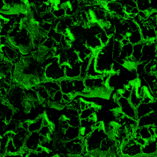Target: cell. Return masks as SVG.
<instances>
[{
    "mask_svg": "<svg viewBox=\"0 0 157 157\" xmlns=\"http://www.w3.org/2000/svg\"><path fill=\"white\" fill-rule=\"evenodd\" d=\"M41 18L43 20V21L51 23H52L56 20V18L54 17L53 15L51 12H47L44 13L41 16Z\"/></svg>",
    "mask_w": 157,
    "mask_h": 157,
    "instance_id": "cell-43",
    "label": "cell"
},
{
    "mask_svg": "<svg viewBox=\"0 0 157 157\" xmlns=\"http://www.w3.org/2000/svg\"><path fill=\"white\" fill-rule=\"evenodd\" d=\"M40 83L47 90L51 97L55 94V92H56L58 90H60L59 82L58 81L46 80Z\"/></svg>",
    "mask_w": 157,
    "mask_h": 157,
    "instance_id": "cell-25",
    "label": "cell"
},
{
    "mask_svg": "<svg viewBox=\"0 0 157 157\" xmlns=\"http://www.w3.org/2000/svg\"><path fill=\"white\" fill-rule=\"evenodd\" d=\"M132 136H140L146 141L153 139L148 126H137L134 131Z\"/></svg>",
    "mask_w": 157,
    "mask_h": 157,
    "instance_id": "cell-27",
    "label": "cell"
},
{
    "mask_svg": "<svg viewBox=\"0 0 157 157\" xmlns=\"http://www.w3.org/2000/svg\"><path fill=\"white\" fill-rule=\"evenodd\" d=\"M57 45L58 44L53 39L47 37L41 47L45 50H53L56 47Z\"/></svg>",
    "mask_w": 157,
    "mask_h": 157,
    "instance_id": "cell-37",
    "label": "cell"
},
{
    "mask_svg": "<svg viewBox=\"0 0 157 157\" xmlns=\"http://www.w3.org/2000/svg\"><path fill=\"white\" fill-rule=\"evenodd\" d=\"M91 57L92 56H88L86 59H85L83 61H81L80 78H82V79H84L86 77V72H87L88 67L89 66Z\"/></svg>",
    "mask_w": 157,
    "mask_h": 157,
    "instance_id": "cell-34",
    "label": "cell"
},
{
    "mask_svg": "<svg viewBox=\"0 0 157 157\" xmlns=\"http://www.w3.org/2000/svg\"><path fill=\"white\" fill-rule=\"evenodd\" d=\"M119 3L121 4V5L124 7H131V8H134L136 7V1L134 0H121L118 1Z\"/></svg>",
    "mask_w": 157,
    "mask_h": 157,
    "instance_id": "cell-42",
    "label": "cell"
},
{
    "mask_svg": "<svg viewBox=\"0 0 157 157\" xmlns=\"http://www.w3.org/2000/svg\"><path fill=\"white\" fill-rule=\"evenodd\" d=\"M144 42L156 40V29L145 25L144 23L139 25Z\"/></svg>",
    "mask_w": 157,
    "mask_h": 157,
    "instance_id": "cell-14",
    "label": "cell"
},
{
    "mask_svg": "<svg viewBox=\"0 0 157 157\" xmlns=\"http://www.w3.org/2000/svg\"><path fill=\"white\" fill-rule=\"evenodd\" d=\"M91 34H88L87 39H86L85 44L87 47L91 48L94 52V54H96L99 49H101L102 47L98 37L96 35L93 34L91 33H90Z\"/></svg>",
    "mask_w": 157,
    "mask_h": 157,
    "instance_id": "cell-21",
    "label": "cell"
},
{
    "mask_svg": "<svg viewBox=\"0 0 157 157\" xmlns=\"http://www.w3.org/2000/svg\"><path fill=\"white\" fill-rule=\"evenodd\" d=\"M117 102L119 105V110L125 116L135 120H137L136 112V108L131 104L128 99H126L121 96L117 101Z\"/></svg>",
    "mask_w": 157,
    "mask_h": 157,
    "instance_id": "cell-12",
    "label": "cell"
},
{
    "mask_svg": "<svg viewBox=\"0 0 157 157\" xmlns=\"http://www.w3.org/2000/svg\"><path fill=\"white\" fill-rule=\"evenodd\" d=\"M63 34L57 32L55 29L52 28L48 33L47 37L53 39L57 44H59L63 37Z\"/></svg>",
    "mask_w": 157,
    "mask_h": 157,
    "instance_id": "cell-36",
    "label": "cell"
},
{
    "mask_svg": "<svg viewBox=\"0 0 157 157\" xmlns=\"http://www.w3.org/2000/svg\"><path fill=\"white\" fill-rule=\"evenodd\" d=\"M103 126L94 128L93 131L84 139L85 145L89 153L98 151L102 140L107 136L104 131Z\"/></svg>",
    "mask_w": 157,
    "mask_h": 157,
    "instance_id": "cell-4",
    "label": "cell"
},
{
    "mask_svg": "<svg viewBox=\"0 0 157 157\" xmlns=\"http://www.w3.org/2000/svg\"><path fill=\"white\" fill-rule=\"evenodd\" d=\"M29 133V132L28 130L23 128L21 126L18 127L15 131V136L12 140L20 151L25 147V142Z\"/></svg>",
    "mask_w": 157,
    "mask_h": 157,
    "instance_id": "cell-13",
    "label": "cell"
},
{
    "mask_svg": "<svg viewBox=\"0 0 157 157\" xmlns=\"http://www.w3.org/2000/svg\"><path fill=\"white\" fill-rule=\"evenodd\" d=\"M31 88L36 91L40 102L45 105H51V96H50L47 90L41 83L34 85Z\"/></svg>",
    "mask_w": 157,
    "mask_h": 157,
    "instance_id": "cell-15",
    "label": "cell"
},
{
    "mask_svg": "<svg viewBox=\"0 0 157 157\" xmlns=\"http://www.w3.org/2000/svg\"><path fill=\"white\" fill-rule=\"evenodd\" d=\"M97 36L98 37L102 46H104L106 44H107L110 39V37L104 31H102L99 34H98Z\"/></svg>",
    "mask_w": 157,
    "mask_h": 157,
    "instance_id": "cell-40",
    "label": "cell"
},
{
    "mask_svg": "<svg viewBox=\"0 0 157 157\" xmlns=\"http://www.w3.org/2000/svg\"><path fill=\"white\" fill-rule=\"evenodd\" d=\"M9 43L18 48L22 54L29 53L34 47L33 44V35L25 26L12 39H9Z\"/></svg>",
    "mask_w": 157,
    "mask_h": 157,
    "instance_id": "cell-2",
    "label": "cell"
},
{
    "mask_svg": "<svg viewBox=\"0 0 157 157\" xmlns=\"http://www.w3.org/2000/svg\"><path fill=\"white\" fill-rule=\"evenodd\" d=\"M74 97V96L72 94L63 93V100L67 104H68L69 102H71V101L73 99Z\"/></svg>",
    "mask_w": 157,
    "mask_h": 157,
    "instance_id": "cell-46",
    "label": "cell"
},
{
    "mask_svg": "<svg viewBox=\"0 0 157 157\" xmlns=\"http://www.w3.org/2000/svg\"><path fill=\"white\" fill-rule=\"evenodd\" d=\"M156 112H151L137 119V126H149L151 125H156Z\"/></svg>",
    "mask_w": 157,
    "mask_h": 157,
    "instance_id": "cell-19",
    "label": "cell"
},
{
    "mask_svg": "<svg viewBox=\"0 0 157 157\" xmlns=\"http://www.w3.org/2000/svg\"><path fill=\"white\" fill-rule=\"evenodd\" d=\"M40 25L39 26V28L47 33H48L53 28V25L51 23L43 21Z\"/></svg>",
    "mask_w": 157,
    "mask_h": 157,
    "instance_id": "cell-44",
    "label": "cell"
},
{
    "mask_svg": "<svg viewBox=\"0 0 157 157\" xmlns=\"http://www.w3.org/2000/svg\"><path fill=\"white\" fill-rule=\"evenodd\" d=\"M64 65L60 64L58 56H55L52 62L45 68L44 74L45 79L59 82L65 78Z\"/></svg>",
    "mask_w": 157,
    "mask_h": 157,
    "instance_id": "cell-5",
    "label": "cell"
},
{
    "mask_svg": "<svg viewBox=\"0 0 157 157\" xmlns=\"http://www.w3.org/2000/svg\"><path fill=\"white\" fill-rule=\"evenodd\" d=\"M81 136V128L69 126L64 132L63 137L65 141L74 140Z\"/></svg>",
    "mask_w": 157,
    "mask_h": 157,
    "instance_id": "cell-22",
    "label": "cell"
},
{
    "mask_svg": "<svg viewBox=\"0 0 157 157\" xmlns=\"http://www.w3.org/2000/svg\"><path fill=\"white\" fill-rule=\"evenodd\" d=\"M101 75L102 74L98 72L96 69V57L94 55L91 58L89 66L88 67L87 72H86V77H96L101 76Z\"/></svg>",
    "mask_w": 157,
    "mask_h": 157,
    "instance_id": "cell-29",
    "label": "cell"
},
{
    "mask_svg": "<svg viewBox=\"0 0 157 157\" xmlns=\"http://www.w3.org/2000/svg\"><path fill=\"white\" fill-rule=\"evenodd\" d=\"M59 84L60 86V90L63 93L71 94L74 96H75L74 89L73 79L65 77L59 81Z\"/></svg>",
    "mask_w": 157,
    "mask_h": 157,
    "instance_id": "cell-20",
    "label": "cell"
},
{
    "mask_svg": "<svg viewBox=\"0 0 157 157\" xmlns=\"http://www.w3.org/2000/svg\"><path fill=\"white\" fill-rule=\"evenodd\" d=\"M0 43H1V46L9 44V40L8 37H7V36H1Z\"/></svg>",
    "mask_w": 157,
    "mask_h": 157,
    "instance_id": "cell-47",
    "label": "cell"
},
{
    "mask_svg": "<svg viewBox=\"0 0 157 157\" xmlns=\"http://www.w3.org/2000/svg\"><path fill=\"white\" fill-rule=\"evenodd\" d=\"M127 37L129 40V43H131L132 45L140 44V43L144 42L140 31L139 29L131 31L128 34Z\"/></svg>",
    "mask_w": 157,
    "mask_h": 157,
    "instance_id": "cell-30",
    "label": "cell"
},
{
    "mask_svg": "<svg viewBox=\"0 0 157 157\" xmlns=\"http://www.w3.org/2000/svg\"><path fill=\"white\" fill-rule=\"evenodd\" d=\"M120 153L126 156H137L142 155V146L138 144L132 136L124 139L120 147Z\"/></svg>",
    "mask_w": 157,
    "mask_h": 157,
    "instance_id": "cell-6",
    "label": "cell"
},
{
    "mask_svg": "<svg viewBox=\"0 0 157 157\" xmlns=\"http://www.w3.org/2000/svg\"><path fill=\"white\" fill-rule=\"evenodd\" d=\"M136 86H137V84L136 83L131 91L130 97L128 99L131 104L135 108H136L141 103V99L139 98V96L137 95L136 92Z\"/></svg>",
    "mask_w": 157,
    "mask_h": 157,
    "instance_id": "cell-32",
    "label": "cell"
},
{
    "mask_svg": "<svg viewBox=\"0 0 157 157\" xmlns=\"http://www.w3.org/2000/svg\"><path fill=\"white\" fill-rule=\"evenodd\" d=\"M80 64L81 61H78L72 66L67 64L64 65L65 77L71 79H74L80 77Z\"/></svg>",
    "mask_w": 157,
    "mask_h": 157,
    "instance_id": "cell-16",
    "label": "cell"
},
{
    "mask_svg": "<svg viewBox=\"0 0 157 157\" xmlns=\"http://www.w3.org/2000/svg\"><path fill=\"white\" fill-rule=\"evenodd\" d=\"M20 54H22L20 50L10 43L1 46V59L10 62H15L20 58Z\"/></svg>",
    "mask_w": 157,
    "mask_h": 157,
    "instance_id": "cell-7",
    "label": "cell"
},
{
    "mask_svg": "<svg viewBox=\"0 0 157 157\" xmlns=\"http://www.w3.org/2000/svg\"><path fill=\"white\" fill-rule=\"evenodd\" d=\"M29 121H25L23 122V123L20 124V126H21L23 128H24V129L28 130V126H29Z\"/></svg>",
    "mask_w": 157,
    "mask_h": 157,
    "instance_id": "cell-48",
    "label": "cell"
},
{
    "mask_svg": "<svg viewBox=\"0 0 157 157\" xmlns=\"http://www.w3.org/2000/svg\"><path fill=\"white\" fill-rule=\"evenodd\" d=\"M121 44L120 41L118 40H114L113 45V51H112V55H113V59L115 61H117L118 59L120 52L121 50Z\"/></svg>",
    "mask_w": 157,
    "mask_h": 157,
    "instance_id": "cell-35",
    "label": "cell"
},
{
    "mask_svg": "<svg viewBox=\"0 0 157 157\" xmlns=\"http://www.w3.org/2000/svg\"><path fill=\"white\" fill-rule=\"evenodd\" d=\"M48 138L41 136L39 132H29L25 142V147L29 150H36V148L44 142Z\"/></svg>",
    "mask_w": 157,
    "mask_h": 157,
    "instance_id": "cell-9",
    "label": "cell"
},
{
    "mask_svg": "<svg viewBox=\"0 0 157 157\" xmlns=\"http://www.w3.org/2000/svg\"><path fill=\"white\" fill-rule=\"evenodd\" d=\"M44 117V115H39L34 120L29 121V124L28 128V131H29V132H39V131L40 129L43 125Z\"/></svg>",
    "mask_w": 157,
    "mask_h": 157,
    "instance_id": "cell-26",
    "label": "cell"
},
{
    "mask_svg": "<svg viewBox=\"0 0 157 157\" xmlns=\"http://www.w3.org/2000/svg\"><path fill=\"white\" fill-rule=\"evenodd\" d=\"M52 14L53 15L54 17L56 19H61L66 16V10L64 7H58V8H54L52 12Z\"/></svg>",
    "mask_w": 157,
    "mask_h": 157,
    "instance_id": "cell-38",
    "label": "cell"
},
{
    "mask_svg": "<svg viewBox=\"0 0 157 157\" xmlns=\"http://www.w3.org/2000/svg\"><path fill=\"white\" fill-rule=\"evenodd\" d=\"M74 83V89L75 96L76 95H84L88 96V94L86 90L83 79L78 77L77 78L73 79Z\"/></svg>",
    "mask_w": 157,
    "mask_h": 157,
    "instance_id": "cell-24",
    "label": "cell"
},
{
    "mask_svg": "<svg viewBox=\"0 0 157 157\" xmlns=\"http://www.w3.org/2000/svg\"><path fill=\"white\" fill-rule=\"evenodd\" d=\"M113 36L111 37L107 44L102 46L95 55L96 69L99 73L112 72L113 59V45L114 42Z\"/></svg>",
    "mask_w": 157,
    "mask_h": 157,
    "instance_id": "cell-1",
    "label": "cell"
},
{
    "mask_svg": "<svg viewBox=\"0 0 157 157\" xmlns=\"http://www.w3.org/2000/svg\"><path fill=\"white\" fill-rule=\"evenodd\" d=\"M156 66V59L151 60L145 63L144 66V71L145 74H150L154 66Z\"/></svg>",
    "mask_w": 157,
    "mask_h": 157,
    "instance_id": "cell-41",
    "label": "cell"
},
{
    "mask_svg": "<svg viewBox=\"0 0 157 157\" xmlns=\"http://www.w3.org/2000/svg\"><path fill=\"white\" fill-rule=\"evenodd\" d=\"M151 112H153V110L151 108V102L148 104L141 102L136 108V116L137 119L141 117H143L144 115L148 114Z\"/></svg>",
    "mask_w": 157,
    "mask_h": 157,
    "instance_id": "cell-28",
    "label": "cell"
},
{
    "mask_svg": "<svg viewBox=\"0 0 157 157\" xmlns=\"http://www.w3.org/2000/svg\"><path fill=\"white\" fill-rule=\"evenodd\" d=\"M120 93H121V95L122 97L126 98V99H129V97H130V95H131V91L130 90H129L128 88H127L125 85L124 86V88L120 90Z\"/></svg>",
    "mask_w": 157,
    "mask_h": 157,
    "instance_id": "cell-45",
    "label": "cell"
},
{
    "mask_svg": "<svg viewBox=\"0 0 157 157\" xmlns=\"http://www.w3.org/2000/svg\"><path fill=\"white\" fill-rule=\"evenodd\" d=\"M104 6L107 11L112 16L126 19L127 15L124 12V8L118 1L104 2Z\"/></svg>",
    "mask_w": 157,
    "mask_h": 157,
    "instance_id": "cell-11",
    "label": "cell"
},
{
    "mask_svg": "<svg viewBox=\"0 0 157 157\" xmlns=\"http://www.w3.org/2000/svg\"><path fill=\"white\" fill-rule=\"evenodd\" d=\"M4 100L14 109L20 110L25 107L26 98L24 89L19 86L11 87Z\"/></svg>",
    "mask_w": 157,
    "mask_h": 157,
    "instance_id": "cell-3",
    "label": "cell"
},
{
    "mask_svg": "<svg viewBox=\"0 0 157 157\" xmlns=\"http://www.w3.org/2000/svg\"><path fill=\"white\" fill-rule=\"evenodd\" d=\"M1 142H0V155L2 156L6 153V149L7 145L10 139L9 134L6 132L3 136H1Z\"/></svg>",
    "mask_w": 157,
    "mask_h": 157,
    "instance_id": "cell-33",
    "label": "cell"
},
{
    "mask_svg": "<svg viewBox=\"0 0 157 157\" xmlns=\"http://www.w3.org/2000/svg\"><path fill=\"white\" fill-rule=\"evenodd\" d=\"M143 45H144V42L140 44L133 45V52L131 58L136 64L139 63L140 59L141 58Z\"/></svg>",
    "mask_w": 157,
    "mask_h": 157,
    "instance_id": "cell-31",
    "label": "cell"
},
{
    "mask_svg": "<svg viewBox=\"0 0 157 157\" xmlns=\"http://www.w3.org/2000/svg\"><path fill=\"white\" fill-rule=\"evenodd\" d=\"M136 6L139 11L148 12L149 13L156 10V5L154 1L148 0H137Z\"/></svg>",
    "mask_w": 157,
    "mask_h": 157,
    "instance_id": "cell-23",
    "label": "cell"
},
{
    "mask_svg": "<svg viewBox=\"0 0 157 157\" xmlns=\"http://www.w3.org/2000/svg\"><path fill=\"white\" fill-rule=\"evenodd\" d=\"M69 126L74 127H80V118L79 115H74L66 118Z\"/></svg>",
    "mask_w": 157,
    "mask_h": 157,
    "instance_id": "cell-39",
    "label": "cell"
},
{
    "mask_svg": "<svg viewBox=\"0 0 157 157\" xmlns=\"http://www.w3.org/2000/svg\"><path fill=\"white\" fill-rule=\"evenodd\" d=\"M84 145V139L80 136L74 140L66 141L65 147L70 155L80 156L82 155Z\"/></svg>",
    "mask_w": 157,
    "mask_h": 157,
    "instance_id": "cell-10",
    "label": "cell"
},
{
    "mask_svg": "<svg viewBox=\"0 0 157 157\" xmlns=\"http://www.w3.org/2000/svg\"><path fill=\"white\" fill-rule=\"evenodd\" d=\"M157 151L156 137L147 140L144 145L142 147V155L156 156Z\"/></svg>",
    "mask_w": 157,
    "mask_h": 157,
    "instance_id": "cell-18",
    "label": "cell"
},
{
    "mask_svg": "<svg viewBox=\"0 0 157 157\" xmlns=\"http://www.w3.org/2000/svg\"><path fill=\"white\" fill-rule=\"evenodd\" d=\"M15 110L6 101H4L1 104V120H4L7 123L10 122L13 114L15 113Z\"/></svg>",
    "mask_w": 157,
    "mask_h": 157,
    "instance_id": "cell-17",
    "label": "cell"
},
{
    "mask_svg": "<svg viewBox=\"0 0 157 157\" xmlns=\"http://www.w3.org/2000/svg\"><path fill=\"white\" fill-rule=\"evenodd\" d=\"M156 40L144 42L142 56L139 63H147L156 59Z\"/></svg>",
    "mask_w": 157,
    "mask_h": 157,
    "instance_id": "cell-8",
    "label": "cell"
}]
</instances>
